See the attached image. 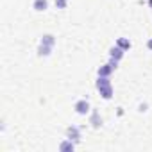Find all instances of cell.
<instances>
[{
    "label": "cell",
    "mask_w": 152,
    "mask_h": 152,
    "mask_svg": "<svg viewBox=\"0 0 152 152\" xmlns=\"http://www.w3.org/2000/svg\"><path fill=\"white\" fill-rule=\"evenodd\" d=\"M73 111L77 113V115H81V116H86V115H90V111H91V106H90L88 99H81V100H77V102L73 104Z\"/></svg>",
    "instance_id": "obj_1"
},
{
    "label": "cell",
    "mask_w": 152,
    "mask_h": 152,
    "mask_svg": "<svg viewBox=\"0 0 152 152\" xmlns=\"http://www.w3.org/2000/svg\"><path fill=\"white\" fill-rule=\"evenodd\" d=\"M90 124H91V125H93L95 129L102 127L104 120H102V116H100V113H99L97 109H91V111H90Z\"/></svg>",
    "instance_id": "obj_2"
},
{
    "label": "cell",
    "mask_w": 152,
    "mask_h": 152,
    "mask_svg": "<svg viewBox=\"0 0 152 152\" xmlns=\"http://www.w3.org/2000/svg\"><path fill=\"white\" fill-rule=\"evenodd\" d=\"M66 138H70V140H73V141H79V140H81V129H79L77 125L66 127Z\"/></svg>",
    "instance_id": "obj_3"
},
{
    "label": "cell",
    "mask_w": 152,
    "mask_h": 152,
    "mask_svg": "<svg viewBox=\"0 0 152 152\" xmlns=\"http://www.w3.org/2000/svg\"><path fill=\"white\" fill-rule=\"evenodd\" d=\"M75 145H77V141L66 138L64 141L59 143V150H61V152H73V150H75Z\"/></svg>",
    "instance_id": "obj_4"
},
{
    "label": "cell",
    "mask_w": 152,
    "mask_h": 152,
    "mask_svg": "<svg viewBox=\"0 0 152 152\" xmlns=\"http://www.w3.org/2000/svg\"><path fill=\"white\" fill-rule=\"evenodd\" d=\"M124 56H125V50H124V48H120L118 45H115V47H111V48H109V57H113V59H116V61H122V59H124Z\"/></svg>",
    "instance_id": "obj_5"
},
{
    "label": "cell",
    "mask_w": 152,
    "mask_h": 152,
    "mask_svg": "<svg viewBox=\"0 0 152 152\" xmlns=\"http://www.w3.org/2000/svg\"><path fill=\"white\" fill-rule=\"evenodd\" d=\"M32 9L38 11V13H43L48 9V0H34L32 2Z\"/></svg>",
    "instance_id": "obj_6"
},
{
    "label": "cell",
    "mask_w": 152,
    "mask_h": 152,
    "mask_svg": "<svg viewBox=\"0 0 152 152\" xmlns=\"http://www.w3.org/2000/svg\"><path fill=\"white\" fill-rule=\"evenodd\" d=\"M115 72V68L107 63V64H102V66H99V70H97V73L100 75V77H109V75Z\"/></svg>",
    "instance_id": "obj_7"
},
{
    "label": "cell",
    "mask_w": 152,
    "mask_h": 152,
    "mask_svg": "<svg viewBox=\"0 0 152 152\" xmlns=\"http://www.w3.org/2000/svg\"><path fill=\"white\" fill-rule=\"evenodd\" d=\"M52 48H54V47H48V45L39 43V47H38V56H39V57H47V56L52 54Z\"/></svg>",
    "instance_id": "obj_8"
},
{
    "label": "cell",
    "mask_w": 152,
    "mask_h": 152,
    "mask_svg": "<svg viewBox=\"0 0 152 152\" xmlns=\"http://www.w3.org/2000/svg\"><path fill=\"white\" fill-rule=\"evenodd\" d=\"M116 45H118L120 48H124L125 52L132 47V43H131V39H129V38H118V39H116Z\"/></svg>",
    "instance_id": "obj_9"
},
{
    "label": "cell",
    "mask_w": 152,
    "mask_h": 152,
    "mask_svg": "<svg viewBox=\"0 0 152 152\" xmlns=\"http://www.w3.org/2000/svg\"><path fill=\"white\" fill-rule=\"evenodd\" d=\"M99 91H100V97H102L104 100H109V99L113 97V86H111V84L106 86V88H100Z\"/></svg>",
    "instance_id": "obj_10"
},
{
    "label": "cell",
    "mask_w": 152,
    "mask_h": 152,
    "mask_svg": "<svg viewBox=\"0 0 152 152\" xmlns=\"http://www.w3.org/2000/svg\"><path fill=\"white\" fill-rule=\"evenodd\" d=\"M109 84H111L109 77H100V75H99V79H97V83H95L97 90H100V88H106V86H109Z\"/></svg>",
    "instance_id": "obj_11"
},
{
    "label": "cell",
    "mask_w": 152,
    "mask_h": 152,
    "mask_svg": "<svg viewBox=\"0 0 152 152\" xmlns=\"http://www.w3.org/2000/svg\"><path fill=\"white\" fill-rule=\"evenodd\" d=\"M39 43L48 45V47H54V45H56V38H54L52 34H45V36L41 38V41H39Z\"/></svg>",
    "instance_id": "obj_12"
},
{
    "label": "cell",
    "mask_w": 152,
    "mask_h": 152,
    "mask_svg": "<svg viewBox=\"0 0 152 152\" xmlns=\"http://www.w3.org/2000/svg\"><path fill=\"white\" fill-rule=\"evenodd\" d=\"M54 4H56V7H57V9H66L68 0H54Z\"/></svg>",
    "instance_id": "obj_13"
},
{
    "label": "cell",
    "mask_w": 152,
    "mask_h": 152,
    "mask_svg": "<svg viewBox=\"0 0 152 152\" xmlns=\"http://www.w3.org/2000/svg\"><path fill=\"white\" fill-rule=\"evenodd\" d=\"M147 107H148L147 104H140V106H138V111H140V113H145V111H147Z\"/></svg>",
    "instance_id": "obj_14"
},
{
    "label": "cell",
    "mask_w": 152,
    "mask_h": 152,
    "mask_svg": "<svg viewBox=\"0 0 152 152\" xmlns=\"http://www.w3.org/2000/svg\"><path fill=\"white\" fill-rule=\"evenodd\" d=\"M147 48H148V50H152V38L147 41Z\"/></svg>",
    "instance_id": "obj_15"
},
{
    "label": "cell",
    "mask_w": 152,
    "mask_h": 152,
    "mask_svg": "<svg viewBox=\"0 0 152 152\" xmlns=\"http://www.w3.org/2000/svg\"><path fill=\"white\" fill-rule=\"evenodd\" d=\"M116 115H118V116H122V115H124V109H122V107H118V111H116Z\"/></svg>",
    "instance_id": "obj_16"
},
{
    "label": "cell",
    "mask_w": 152,
    "mask_h": 152,
    "mask_svg": "<svg viewBox=\"0 0 152 152\" xmlns=\"http://www.w3.org/2000/svg\"><path fill=\"white\" fill-rule=\"evenodd\" d=\"M147 4H148V7L152 9V0H148V2H147Z\"/></svg>",
    "instance_id": "obj_17"
}]
</instances>
